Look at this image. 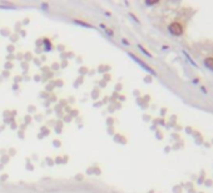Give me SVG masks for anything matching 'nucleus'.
Instances as JSON below:
<instances>
[{
    "label": "nucleus",
    "mask_w": 213,
    "mask_h": 193,
    "mask_svg": "<svg viewBox=\"0 0 213 193\" xmlns=\"http://www.w3.org/2000/svg\"><path fill=\"white\" fill-rule=\"evenodd\" d=\"M168 30L169 33L172 35H182L183 31H184V28H183V24L180 23V21H173V23H170L169 26H168Z\"/></svg>",
    "instance_id": "nucleus-1"
},
{
    "label": "nucleus",
    "mask_w": 213,
    "mask_h": 193,
    "mask_svg": "<svg viewBox=\"0 0 213 193\" xmlns=\"http://www.w3.org/2000/svg\"><path fill=\"white\" fill-rule=\"evenodd\" d=\"M128 55H129V57L133 59V60H135V63H137V64H139V65H141L143 69H144L146 72H148L149 74H153V75H156V72H154V70H153V69H152L151 67H148V65H147V64H146L144 62H142L139 58H137L134 54H132V53H128Z\"/></svg>",
    "instance_id": "nucleus-2"
},
{
    "label": "nucleus",
    "mask_w": 213,
    "mask_h": 193,
    "mask_svg": "<svg viewBox=\"0 0 213 193\" xmlns=\"http://www.w3.org/2000/svg\"><path fill=\"white\" fill-rule=\"evenodd\" d=\"M204 67L207 69H209V70L213 72V57H208V58H206L204 59Z\"/></svg>",
    "instance_id": "nucleus-3"
},
{
    "label": "nucleus",
    "mask_w": 213,
    "mask_h": 193,
    "mask_svg": "<svg viewBox=\"0 0 213 193\" xmlns=\"http://www.w3.org/2000/svg\"><path fill=\"white\" fill-rule=\"evenodd\" d=\"M183 54L185 55V58H187V59H188V62H189V63L192 64V65H193V67H197V64H196V63H194L193 60H192V58H191V57H189V55L187 54V52H184V50H183Z\"/></svg>",
    "instance_id": "nucleus-4"
},
{
    "label": "nucleus",
    "mask_w": 213,
    "mask_h": 193,
    "mask_svg": "<svg viewBox=\"0 0 213 193\" xmlns=\"http://www.w3.org/2000/svg\"><path fill=\"white\" fill-rule=\"evenodd\" d=\"M138 48H139V49H141V50H142L143 53H144V54H146L147 57H149V58L152 57V54H151V53H148V52H147V50H146V49H144V48H143L142 45H138Z\"/></svg>",
    "instance_id": "nucleus-5"
},
{
    "label": "nucleus",
    "mask_w": 213,
    "mask_h": 193,
    "mask_svg": "<svg viewBox=\"0 0 213 193\" xmlns=\"http://www.w3.org/2000/svg\"><path fill=\"white\" fill-rule=\"evenodd\" d=\"M154 4H157L156 0H148L147 1V5H154Z\"/></svg>",
    "instance_id": "nucleus-6"
},
{
    "label": "nucleus",
    "mask_w": 213,
    "mask_h": 193,
    "mask_svg": "<svg viewBox=\"0 0 213 193\" xmlns=\"http://www.w3.org/2000/svg\"><path fill=\"white\" fill-rule=\"evenodd\" d=\"M45 46H46V50H49L50 44H49V40H45Z\"/></svg>",
    "instance_id": "nucleus-7"
},
{
    "label": "nucleus",
    "mask_w": 213,
    "mask_h": 193,
    "mask_svg": "<svg viewBox=\"0 0 213 193\" xmlns=\"http://www.w3.org/2000/svg\"><path fill=\"white\" fill-rule=\"evenodd\" d=\"M122 41H123V43H124V44H125V45H129V43H128V41H127L125 39H123V40H122Z\"/></svg>",
    "instance_id": "nucleus-8"
}]
</instances>
